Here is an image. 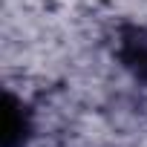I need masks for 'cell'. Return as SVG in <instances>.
<instances>
[{
  "mask_svg": "<svg viewBox=\"0 0 147 147\" xmlns=\"http://www.w3.org/2000/svg\"><path fill=\"white\" fill-rule=\"evenodd\" d=\"M115 58L141 87H147V26L138 23L121 26L115 40Z\"/></svg>",
  "mask_w": 147,
  "mask_h": 147,
  "instance_id": "cell-1",
  "label": "cell"
},
{
  "mask_svg": "<svg viewBox=\"0 0 147 147\" xmlns=\"http://www.w3.org/2000/svg\"><path fill=\"white\" fill-rule=\"evenodd\" d=\"M29 138H32V110L23 104V98H18L12 90H6L0 147H26Z\"/></svg>",
  "mask_w": 147,
  "mask_h": 147,
  "instance_id": "cell-2",
  "label": "cell"
}]
</instances>
